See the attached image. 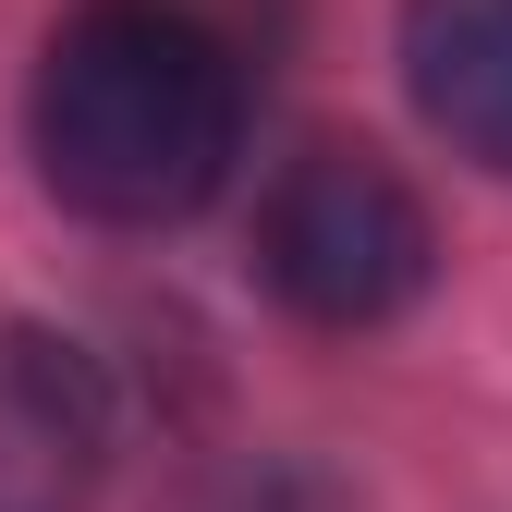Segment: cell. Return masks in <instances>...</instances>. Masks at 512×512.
Instances as JSON below:
<instances>
[{
  "instance_id": "obj_1",
  "label": "cell",
  "mask_w": 512,
  "mask_h": 512,
  "mask_svg": "<svg viewBox=\"0 0 512 512\" xmlns=\"http://www.w3.org/2000/svg\"><path fill=\"white\" fill-rule=\"evenodd\" d=\"M244 98L256 74L232 49H208L196 25L135 13V0H86L37 61L25 135H37V171L61 208H86L110 232H171L232 183Z\"/></svg>"
},
{
  "instance_id": "obj_2",
  "label": "cell",
  "mask_w": 512,
  "mask_h": 512,
  "mask_svg": "<svg viewBox=\"0 0 512 512\" xmlns=\"http://www.w3.org/2000/svg\"><path fill=\"white\" fill-rule=\"evenodd\" d=\"M256 269L317 330H378L427 293L439 232H427V196L378 147H305L256 208Z\"/></svg>"
},
{
  "instance_id": "obj_3",
  "label": "cell",
  "mask_w": 512,
  "mask_h": 512,
  "mask_svg": "<svg viewBox=\"0 0 512 512\" xmlns=\"http://www.w3.org/2000/svg\"><path fill=\"white\" fill-rule=\"evenodd\" d=\"M403 86L476 171H512V0H403Z\"/></svg>"
},
{
  "instance_id": "obj_4",
  "label": "cell",
  "mask_w": 512,
  "mask_h": 512,
  "mask_svg": "<svg viewBox=\"0 0 512 512\" xmlns=\"http://www.w3.org/2000/svg\"><path fill=\"white\" fill-rule=\"evenodd\" d=\"M135 13H171V25H196L208 49H232L244 74H269L281 37H293V0H135Z\"/></svg>"
}]
</instances>
